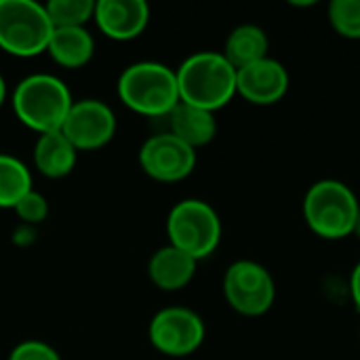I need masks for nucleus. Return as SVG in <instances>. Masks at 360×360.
Wrapping results in <instances>:
<instances>
[{"label":"nucleus","instance_id":"nucleus-10","mask_svg":"<svg viewBox=\"0 0 360 360\" xmlns=\"http://www.w3.org/2000/svg\"><path fill=\"white\" fill-rule=\"evenodd\" d=\"M118 129L114 110L101 99L74 101L61 133L78 152H93L108 146Z\"/></svg>","mask_w":360,"mask_h":360},{"label":"nucleus","instance_id":"nucleus-5","mask_svg":"<svg viewBox=\"0 0 360 360\" xmlns=\"http://www.w3.org/2000/svg\"><path fill=\"white\" fill-rule=\"evenodd\" d=\"M53 23L44 4L34 0H0V49L30 59L46 53Z\"/></svg>","mask_w":360,"mask_h":360},{"label":"nucleus","instance_id":"nucleus-12","mask_svg":"<svg viewBox=\"0 0 360 360\" xmlns=\"http://www.w3.org/2000/svg\"><path fill=\"white\" fill-rule=\"evenodd\" d=\"M93 21L97 30L116 42L139 38L150 23V6L143 0H99Z\"/></svg>","mask_w":360,"mask_h":360},{"label":"nucleus","instance_id":"nucleus-13","mask_svg":"<svg viewBox=\"0 0 360 360\" xmlns=\"http://www.w3.org/2000/svg\"><path fill=\"white\" fill-rule=\"evenodd\" d=\"M196 268H198V262L194 257H190L188 253L167 243L165 247L152 253L148 262V276L152 285L158 287L160 291L175 293V291L186 289L192 283Z\"/></svg>","mask_w":360,"mask_h":360},{"label":"nucleus","instance_id":"nucleus-9","mask_svg":"<svg viewBox=\"0 0 360 360\" xmlns=\"http://www.w3.org/2000/svg\"><path fill=\"white\" fill-rule=\"evenodd\" d=\"M141 171L160 184H177L196 169V150L179 141L169 131L148 137L139 148Z\"/></svg>","mask_w":360,"mask_h":360},{"label":"nucleus","instance_id":"nucleus-7","mask_svg":"<svg viewBox=\"0 0 360 360\" xmlns=\"http://www.w3.org/2000/svg\"><path fill=\"white\" fill-rule=\"evenodd\" d=\"M221 287L228 306L249 319L270 312L276 300V285L270 270L253 259H238L230 264Z\"/></svg>","mask_w":360,"mask_h":360},{"label":"nucleus","instance_id":"nucleus-2","mask_svg":"<svg viewBox=\"0 0 360 360\" xmlns=\"http://www.w3.org/2000/svg\"><path fill=\"white\" fill-rule=\"evenodd\" d=\"M13 112L17 120L36 135L61 131L74 99L68 84L53 74H30L13 91Z\"/></svg>","mask_w":360,"mask_h":360},{"label":"nucleus","instance_id":"nucleus-23","mask_svg":"<svg viewBox=\"0 0 360 360\" xmlns=\"http://www.w3.org/2000/svg\"><path fill=\"white\" fill-rule=\"evenodd\" d=\"M350 297H352V304L356 306V310L360 312V262L354 266L352 270V276H350Z\"/></svg>","mask_w":360,"mask_h":360},{"label":"nucleus","instance_id":"nucleus-3","mask_svg":"<svg viewBox=\"0 0 360 360\" xmlns=\"http://www.w3.org/2000/svg\"><path fill=\"white\" fill-rule=\"evenodd\" d=\"M116 91L131 112L148 118H167L181 101L175 70L160 61L131 63L118 76Z\"/></svg>","mask_w":360,"mask_h":360},{"label":"nucleus","instance_id":"nucleus-4","mask_svg":"<svg viewBox=\"0 0 360 360\" xmlns=\"http://www.w3.org/2000/svg\"><path fill=\"white\" fill-rule=\"evenodd\" d=\"M360 200L340 179H321L304 196L306 226L323 240H344L354 234Z\"/></svg>","mask_w":360,"mask_h":360},{"label":"nucleus","instance_id":"nucleus-24","mask_svg":"<svg viewBox=\"0 0 360 360\" xmlns=\"http://www.w3.org/2000/svg\"><path fill=\"white\" fill-rule=\"evenodd\" d=\"M4 101H6V80H4V76L0 74V108L4 105Z\"/></svg>","mask_w":360,"mask_h":360},{"label":"nucleus","instance_id":"nucleus-22","mask_svg":"<svg viewBox=\"0 0 360 360\" xmlns=\"http://www.w3.org/2000/svg\"><path fill=\"white\" fill-rule=\"evenodd\" d=\"M8 360H61L59 352L46 344V342H40V340H25L21 344H17L11 354Z\"/></svg>","mask_w":360,"mask_h":360},{"label":"nucleus","instance_id":"nucleus-18","mask_svg":"<svg viewBox=\"0 0 360 360\" xmlns=\"http://www.w3.org/2000/svg\"><path fill=\"white\" fill-rule=\"evenodd\" d=\"M32 188V173L27 165L17 156L0 154V209H15Z\"/></svg>","mask_w":360,"mask_h":360},{"label":"nucleus","instance_id":"nucleus-6","mask_svg":"<svg viewBox=\"0 0 360 360\" xmlns=\"http://www.w3.org/2000/svg\"><path fill=\"white\" fill-rule=\"evenodd\" d=\"M167 236L169 245L200 262L213 255L219 247L221 219L209 202L200 198H186L169 211Z\"/></svg>","mask_w":360,"mask_h":360},{"label":"nucleus","instance_id":"nucleus-11","mask_svg":"<svg viewBox=\"0 0 360 360\" xmlns=\"http://www.w3.org/2000/svg\"><path fill=\"white\" fill-rule=\"evenodd\" d=\"M287 91L289 72L281 61L272 57L236 70V95H240L251 105H276L278 101H283Z\"/></svg>","mask_w":360,"mask_h":360},{"label":"nucleus","instance_id":"nucleus-16","mask_svg":"<svg viewBox=\"0 0 360 360\" xmlns=\"http://www.w3.org/2000/svg\"><path fill=\"white\" fill-rule=\"evenodd\" d=\"M46 53L57 65L78 70L93 59L95 38L86 27H53Z\"/></svg>","mask_w":360,"mask_h":360},{"label":"nucleus","instance_id":"nucleus-1","mask_svg":"<svg viewBox=\"0 0 360 360\" xmlns=\"http://www.w3.org/2000/svg\"><path fill=\"white\" fill-rule=\"evenodd\" d=\"M184 103L217 112L236 97V68L219 51H198L175 70Z\"/></svg>","mask_w":360,"mask_h":360},{"label":"nucleus","instance_id":"nucleus-21","mask_svg":"<svg viewBox=\"0 0 360 360\" xmlns=\"http://www.w3.org/2000/svg\"><path fill=\"white\" fill-rule=\"evenodd\" d=\"M15 215L21 221V226H30L36 228L38 224H42L49 217V200L44 194H40L38 190H30L17 205H15Z\"/></svg>","mask_w":360,"mask_h":360},{"label":"nucleus","instance_id":"nucleus-20","mask_svg":"<svg viewBox=\"0 0 360 360\" xmlns=\"http://www.w3.org/2000/svg\"><path fill=\"white\" fill-rule=\"evenodd\" d=\"M327 17L338 36L346 40H360V0H333Z\"/></svg>","mask_w":360,"mask_h":360},{"label":"nucleus","instance_id":"nucleus-19","mask_svg":"<svg viewBox=\"0 0 360 360\" xmlns=\"http://www.w3.org/2000/svg\"><path fill=\"white\" fill-rule=\"evenodd\" d=\"M53 27H86L93 21V0H51L44 4Z\"/></svg>","mask_w":360,"mask_h":360},{"label":"nucleus","instance_id":"nucleus-15","mask_svg":"<svg viewBox=\"0 0 360 360\" xmlns=\"http://www.w3.org/2000/svg\"><path fill=\"white\" fill-rule=\"evenodd\" d=\"M34 167L46 179H63L68 177L78 160V150L68 141L61 131L38 135L34 143Z\"/></svg>","mask_w":360,"mask_h":360},{"label":"nucleus","instance_id":"nucleus-25","mask_svg":"<svg viewBox=\"0 0 360 360\" xmlns=\"http://www.w3.org/2000/svg\"><path fill=\"white\" fill-rule=\"evenodd\" d=\"M354 236H359L360 238V211H359V217H356V226H354Z\"/></svg>","mask_w":360,"mask_h":360},{"label":"nucleus","instance_id":"nucleus-14","mask_svg":"<svg viewBox=\"0 0 360 360\" xmlns=\"http://www.w3.org/2000/svg\"><path fill=\"white\" fill-rule=\"evenodd\" d=\"M169 133L179 141L190 146L192 150L209 146L217 135V118L213 112L179 101L177 108L167 116Z\"/></svg>","mask_w":360,"mask_h":360},{"label":"nucleus","instance_id":"nucleus-8","mask_svg":"<svg viewBox=\"0 0 360 360\" xmlns=\"http://www.w3.org/2000/svg\"><path fill=\"white\" fill-rule=\"evenodd\" d=\"M205 335L207 327L200 314L184 306L158 310L148 327L152 348L169 359H186L194 354L202 346Z\"/></svg>","mask_w":360,"mask_h":360},{"label":"nucleus","instance_id":"nucleus-17","mask_svg":"<svg viewBox=\"0 0 360 360\" xmlns=\"http://www.w3.org/2000/svg\"><path fill=\"white\" fill-rule=\"evenodd\" d=\"M221 55L236 68H247L255 61H262L266 57H270V40L264 27L255 25V23H243L236 25L224 44Z\"/></svg>","mask_w":360,"mask_h":360}]
</instances>
